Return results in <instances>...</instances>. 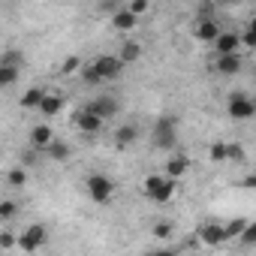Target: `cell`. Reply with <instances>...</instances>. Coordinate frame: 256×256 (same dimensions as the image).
<instances>
[{"label": "cell", "instance_id": "obj_23", "mask_svg": "<svg viewBox=\"0 0 256 256\" xmlns=\"http://www.w3.org/2000/svg\"><path fill=\"white\" fill-rule=\"evenodd\" d=\"M226 160H232V163H244V160H247L244 145H241V142H226Z\"/></svg>", "mask_w": 256, "mask_h": 256}, {"label": "cell", "instance_id": "obj_34", "mask_svg": "<svg viewBox=\"0 0 256 256\" xmlns=\"http://www.w3.org/2000/svg\"><path fill=\"white\" fill-rule=\"evenodd\" d=\"M16 247V235L12 232H0V250H12Z\"/></svg>", "mask_w": 256, "mask_h": 256}, {"label": "cell", "instance_id": "obj_28", "mask_svg": "<svg viewBox=\"0 0 256 256\" xmlns=\"http://www.w3.org/2000/svg\"><path fill=\"white\" fill-rule=\"evenodd\" d=\"M82 82H84V84H100V82H102L94 64H82Z\"/></svg>", "mask_w": 256, "mask_h": 256}, {"label": "cell", "instance_id": "obj_31", "mask_svg": "<svg viewBox=\"0 0 256 256\" xmlns=\"http://www.w3.org/2000/svg\"><path fill=\"white\" fill-rule=\"evenodd\" d=\"M208 157H211V163H223L226 160V142H214L211 151H208Z\"/></svg>", "mask_w": 256, "mask_h": 256}, {"label": "cell", "instance_id": "obj_5", "mask_svg": "<svg viewBox=\"0 0 256 256\" xmlns=\"http://www.w3.org/2000/svg\"><path fill=\"white\" fill-rule=\"evenodd\" d=\"M145 196L151 202H169L175 196V181H169L166 175H148L145 178Z\"/></svg>", "mask_w": 256, "mask_h": 256}, {"label": "cell", "instance_id": "obj_10", "mask_svg": "<svg viewBox=\"0 0 256 256\" xmlns=\"http://www.w3.org/2000/svg\"><path fill=\"white\" fill-rule=\"evenodd\" d=\"M193 36H196L199 42H214V40L220 36V24H217V18H196Z\"/></svg>", "mask_w": 256, "mask_h": 256}, {"label": "cell", "instance_id": "obj_38", "mask_svg": "<svg viewBox=\"0 0 256 256\" xmlns=\"http://www.w3.org/2000/svg\"><path fill=\"white\" fill-rule=\"evenodd\" d=\"M241 187H247V190H253V187H256V175H247V178L241 181Z\"/></svg>", "mask_w": 256, "mask_h": 256}, {"label": "cell", "instance_id": "obj_35", "mask_svg": "<svg viewBox=\"0 0 256 256\" xmlns=\"http://www.w3.org/2000/svg\"><path fill=\"white\" fill-rule=\"evenodd\" d=\"M214 4H199V18H214Z\"/></svg>", "mask_w": 256, "mask_h": 256}, {"label": "cell", "instance_id": "obj_18", "mask_svg": "<svg viewBox=\"0 0 256 256\" xmlns=\"http://www.w3.org/2000/svg\"><path fill=\"white\" fill-rule=\"evenodd\" d=\"M139 58H142V46H139V42L126 40V42L120 46V54H118L120 64H133V60H139Z\"/></svg>", "mask_w": 256, "mask_h": 256}, {"label": "cell", "instance_id": "obj_2", "mask_svg": "<svg viewBox=\"0 0 256 256\" xmlns=\"http://www.w3.org/2000/svg\"><path fill=\"white\" fill-rule=\"evenodd\" d=\"M84 190H88L90 202L106 205V202H112V196H114V181H112L108 175H102V172H94V175H88Z\"/></svg>", "mask_w": 256, "mask_h": 256}, {"label": "cell", "instance_id": "obj_33", "mask_svg": "<svg viewBox=\"0 0 256 256\" xmlns=\"http://www.w3.org/2000/svg\"><path fill=\"white\" fill-rule=\"evenodd\" d=\"M151 232H154V238H157V241H166V238L172 235V223H166V220H163V223H154V229H151Z\"/></svg>", "mask_w": 256, "mask_h": 256}, {"label": "cell", "instance_id": "obj_21", "mask_svg": "<svg viewBox=\"0 0 256 256\" xmlns=\"http://www.w3.org/2000/svg\"><path fill=\"white\" fill-rule=\"evenodd\" d=\"M24 64V54H22V48H6L4 54H0V66H12V70H18Z\"/></svg>", "mask_w": 256, "mask_h": 256}, {"label": "cell", "instance_id": "obj_26", "mask_svg": "<svg viewBox=\"0 0 256 256\" xmlns=\"http://www.w3.org/2000/svg\"><path fill=\"white\" fill-rule=\"evenodd\" d=\"M18 217V202H12V199H6V202H0V220H16Z\"/></svg>", "mask_w": 256, "mask_h": 256}, {"label": "cell", "instance_id": "obj_3", "mask_svg": "<svg viewBox=\"0 0 256 256\" xmlns=\"http://www.w3.org/2000/svg\"><path fill=\"white\" fill-rule=\"evenodd\" d=\"M226 112L232 120H250L256 114V102L250 100L247 90H232L229 94V102H226Z\"/></svg>", "mask_w": 256, "mask_h": 256}, {"label": "cell", "instance_id": "obj_29", "mask_svg": "<svg viewBox=\"0 0 256 256\" xmlns=\"http://www.w3.org/2000/svg\"><path fill=\"white\" fill-rule=\"evenodd\" d=\"M16 82H18V70L0 66V88H10V84H16Z\"/></svg>", "mask_w": 256, "mask_h": 256}, {"label": "cell", "instance_id": "obj_25", "mask_svg": "<svg viewBox=\"0 0 256 256\" xmlns=\"http://www.w3.org/2000/svg\"><path fill=\"white\" fill-rule=\"evenodd\" d=\"M238 40H241V48H253L256 46V22H250L244 28V34H238Z\"/></svg>", "mask_w": 256, "mask_h": 256}, {"label": "cell", "instance_id": "obj_36", "mask_svg": "<svg viewBox=\"0 0 256 256\" xmlns=\"http://www.w3.org/2000/svg\"><path fill=\"white\" fill-rule=\"evenodd\" d=\"M36 154H40V151H34V148H28V151L22 154V160H24V166H34V163H36Z\"/></svg>", "mask_w": 256, "mask_h": 256}, {"label": "cell", "instance_id": "obj_19", "mask_svg": "<svg viewBox=\"0 0 256 256\" xmlns=\"http://www.w3.org/2000/svg\"><path fill=\"white\" fill-rule=\"evenodd\" d=\"M42 96H46V90L42 88H30V90H24L22 94V108H40V102H42Z\"/></svg>", "mask_w": 256, "mask_h": 256}, {"label": "cell", "instance_id": "obj_7", "mask_svg": "<svg viewBox=\"0 0 256 256\" xmlns=\"http://www.w3.org/2000/svg\"><path fill=\"white\" fill-rule=\"evenodd\" d=\"M214 52H217V58H226V54H238V52H241V40H238V30H220V36L214 40Z\"/></svg>", "mask_w": 256, "mask_h": 256}, {"label": "cell", "instance_id": "obj_30", "mask_svg": "<svg viewBox=\"0 0 256 256\" xmlns=\"http://www.w3.org/2000/svg\"><path fill=\"white\" fill-rule=\"evenodd\" d=\"M238 241H241V247H253V244H256V226H253V223H247V226H244V232L238 235Z\"/></svg>", "mask_w": 256, "mask_h": 256}, {"label": "cell", "instance_id": "obj_22", "mask_svg": "<svg viewBox=\"0 0 256 256\" xmlns=\"http://www.w3.org/2000/svg\"><path fill=\"white\" fill-rule=\"evenodd\" d=\"M46 154H48L52 160H58V163H64V160L70 157V145H66V142H58V139H54V142H52V145L46 148Z\"/></svg>", "mask_w": 256, "mask_h": 256}, {"label": "cell", "instance_id": "obj_4", "mask_svg": "<svg viewBox=\"0 0 256 256\" xmlns=\"http://www.w3.org/2000/svg\"><path fill=\"white\" fill-rule=\"evenodd\" d=\"M46 241H48V229L42 223H30L22 235H16V247L24 250V253H36Z\"/></svg>", "mask_w": 256, "mask_h": 256}, {"label": "cell", "instance_id": "obj_16", "mask_svg": "<svg viewBox=\"0 0 256 256\" xmlns=\"http://www.w3.org/2000/svg\"><path fill=\"white\" fill-rule=\"evenodd\" d=\"M136 24H139V18H133L124 6H118V10L112 12V28H114V30H124V34H126V30H133Z\"/></svg>", "mask_w": 256, "mask_h": 256}, {"label": "cell", "instance_id": "obj_17", "mask_svg": "<svg viewBox=\"0 0 256 256\" xmlns=\"http://www.w3.org/2000/svg\"><path fill=\"white\" fill-rule=\"evenodd\" d=\"M217 72L220 76H235L241 72V54H226V58H217Z\"/></svg>", "mask_w": 256, "mask_h": 256}, {"label": "cell", "instance_id": "obj_8", "mask_svg": "<svg viewBox=\"0 0 256 256\" xmlns=\"http://www.w3.org/2000/svg\"><path fill=\"white\" fill-rule=\"evenodd\" d=\"M94 66H96V72H100V78H102V82L118 78V76L124 72V64L118 60V54H100V58L94 60Z\"/></svg>", "mask_w": 256, "mask_h": 256}, {"label": "cell", "instance_id": "obj_20", "mask_svg": "<svg viewBox=\"0 0 256 256\" xmlns=\"http://www.w3.org/2000/svg\"><path fill=\"white\" fill-rule=\"evenodd\" d=\"M250 220H244V217H235V220H229V223H223V235H226V241H235L241 232H244V226H247Z\"/></svg>", "mask_w": 256, "mask_h": 256}, {"label": "cell", "instance_id": "obj_12", "mask_svg": "<svg viewBox=\"0 0 256 256\" xmlns=\"http://www.w3.org/2000/svg\"><path fill=\"white\" fill-rule=\"evenodd\" d=\"M52 142H54V133H52L48 124H36L34 130H30V148L34 151H46Z\"/></svg>", "mask_w": 256, "mask_h": 256}, {"label": "cell", "instance_id": "obj_13", "mask_svg": "<svg viewBox=\"0 0 256 256\" xmlns=\"http://www.w3.org/2000/svg\"><path fill=\"white\" fill-rule=\"evenodd\" d=\"M136 139H139V126L136 124H120L114 130V148H120V151L136 145Z\"/></svg>", "mask_w": 256, "mask_h": 256}, {"label": "cell", "instance_id": "obj_9", "mask_svg": "<svg viewBox=\"0 0 256 256\" xmlns=\"http://www.w3.org/2000/svg\"><path fill=\"white\" fill-rule=\"evenodd\" d=\"M64 106H66V96H64V94L46 90V96H42V102H40V114H42V118H54V114L64 112Z\"/></svg>", "mask_w": 256, "mask_h": 256}, {"label": "cell", "instance_id": "obj_14", "mask_svg": "<svg viewBox=\"0 0 256 256\" xmlns=\"http://www.w3.org/2000/svg\"><path fill=\"white\" fill-rule=\"evenodd\" d=\"M187 169H190V157L175 154V157L166 163V178H169V181H178V178H184V175H187Z\"/></svg>", "mask_w": 256, "mask_h": 256}, {"label": "cell", "instance_id": "obj_37", "mask_svg": "<svg viewBox=\"0 0 256 256\" xmlns=\"http://www.w3.org/2000/svg\"><path fill=\"white\" fill-rule=\"evenodd\" d=\"M145 256H178L175 250H169V247H157V250H148Z\"/></svg>", "mask_w": 256, "mask_h": 256}, {"label": "cell", "instance_id": "obj_1", "mask_svg": "<svg viewBox=\"0 0 256 256\" xmlns=\"http://www.w3.org/2000/svg\"><path fill=\"white\" fill-rule=\"evenodd\" d=\"M154 148L157 151H172L178 145V118L175 114H160L154 124Z\"/></svg>", "mask_w": 256, "mask_h": 256}, {"label": "cell", "instance_id": "obj_27", "mask_svg": "<svg viewBox=\"0 0 256 256\" xmlns=\"http://www.w3.org/2000/svg\"><path fill=\"white\" fill-rule=\"evenodd\" d=\"M124 10H126V12H130L133 18H139V16H145V12L151 10V4H148V0H130V4H126Z\"/></svg>", "mask_w": 256, "mask_h": 256}, {"label": "cell", "instance_id": "obj_11", "mask_svg": "<svg viewBox=\"0 0 256 256\" xmlns=\"http://www.w3.org/2000/svg\"><path fill=\"white\" fill-rule=\"evenodd\" d=\"M90 114H96L100 120H108L112 114H118V100L114 96H96L90 106H84Z\"/></svg>", "mask_w": 256, "mask_h": 256}, {"label": "cell", "instance_id": "obj_32", "mask_svg": "<svg viewBox=\"0 0 256 256\" xmlns=\"http://www.w3.org/2000/svg\"><path fill=\"white\" fill-rule=\"evenodd\" d=\"M76 70H82V58H76V54H72V58H66V60L60 64V72H64V76H72Z\"/></svg>", "mask_w": 256, "mask_h": 256}, {"label": "cell", "instance_id": "obj_15", "mask_svg": "<svg viewBox=\"0 0 256 256\" xmlns=\"http://www.w3.org/2000/svg\"><path fill=\"white\" fill-rule=\"evenodd\" d=\"M72 120H76V126H78V130H82V133H96V130H100V126H102V120H100L96 114H90L88 108H82V112H76V118H72Z\"/></svg>", "mask_w": 256, "mask_h": 256}, {"label": "cell", "instance_id": "obj_24", "mask_svg": "<svg viewBox=\"0 0 256 256\" xmlns=\"http://www.w3.org/2000/svg\"><path fill=\"white\" fill-rule=\"evenodd\" d=\"M6 184H10V187H24V184H28V172H24V166L10 169V172H6Z\"/></svg>", "mask_w": 256, "mask_h": 256}, {"label": "cell", "instance_id": "obj_6", "mask_svg": "<svg viewBox=\"0 0 256 256\" xmlns=\"http://www.w3.org/2000/svg\"><path fill=\"white\" fill-rule=\"evenodd\" d=\"M196 241H202L205 247H220V244L226 241V235H223V223H217V220H208V223H202V226H199V235H196Z\"/></svg>", "mask_w": 256, "mask_h": 256}]
</instances>
